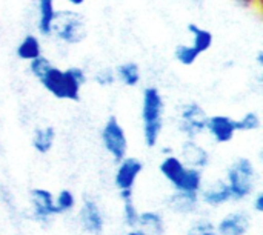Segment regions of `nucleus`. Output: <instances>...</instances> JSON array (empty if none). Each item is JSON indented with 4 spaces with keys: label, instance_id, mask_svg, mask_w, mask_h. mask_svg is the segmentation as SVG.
<instances>
[{
    "label": "nucleus",
    "instance_id": "nucleus-1",
    "mask_svg": "<svg viewBox=\"0 0 263 235\" xmlns=\"http://www.w3.org/2000/svg\"><path fill=\"white\" fill-rule=\"evenodd\" d=\"M43 89L57 100L79 102L82 89L88 82V74L82 66L59 68L51 63L48 69L37 79Z\"/></svg>",
    "mask_w": 263,
    "mask_h": 235
},
{
    "label": "nucleus",
    "instance_id": "nucleus-2",
    "mask_svg": "<svg viewBox=\"0 0 263 235\" xmlns=\"http://www.w3.org/2000/svg\"><path fill=\"white\" fill-rule=\"evenodd\" d=\"M165 112L166 103L160 89L154 85L143 88L140 120L143 143L148 149H154L162 139V132L165 128Z\"/></svg>",
    "mask_w": 263,
    "mask_h": 235
},
{
    "label": "nucleus",
    "instance_id": "nucleus-3",
    "mask_svg": "<svg viewBox=\"0 0 263 235\" xmlns=\"http://www.w3.org/2000/svg\"><path fill=\"white\" fill-rule=\"evenodd\" d=\"M259 169L250 157H236L225 171V183L230 188L233 203H243L250 200L259 186Z\"/></svg>",
    "mask_w": 263,
    "mask_h": 235
},
{
    "label": "nucleus",
    "instance_id": "nucleus-4",
    "mask_svg": "<svg viewBox=\"0 0 263 235\" xmlns=\"http://www.w3.org/2000/svg\"><path fill=\"white\" fill-rule=\"evenodd\" d=\"M159 172L168 182L173 191L177 192L199 194L205 183L203 171L186 166L180 160V157L174 152L162 157L159 163Z\"/></svg>",
    "mask_w": 263,
    "mask_h": 235
},
{
    "label": "nucleus",
    "instance_id": "nucleus-5",
    "mask_svg": "<svg viewBox=\"0 0 263 235\" xmlns=\"http://www.w3.org/2000/svg\"><path fill=\"white\" fill-rule=\"evenodd\" d=\"M52 35L65 46H77L88 35L85 17L74 9H59L52 28Z\"/></svg>",
    "mask_w": 263,
    "mask_h": 235
},
{
    "label": "nucleus",
    "instance_id": "nucleus-6",
    "mask_svg": "<svg viewBox=\"0 0 263 235\" xmlns=\"http://www.w3.org/2000/svg\"><path fill=\"white\" fill-rule=\"evenodd\" d=\"M210 114L197 102H185L177 112L176 128L183 140H197L205 134Z\"/></svg>",
    "mask_w": 263,
    "mask_h": 235
},
{
    "label": "nucleus",
    "instance_id": "nucleus-7",
    "mask_svg": "<svg viewBox=\"0 0 263 235\" xmlns=\"http://www.w3.org/2000/svg\"><path fill=\"white\" fill-rule=\"evenodd\" d=\"M99 139L103 151L111 157L114 163L122 162L128 155L129 140L123 125L116 115H111L108 117V120H105L103 126L100 128Z\"/></svg>",
    "mask_w": 263,
    "mask_h": 235
},
{
    "label": "nucleus",
    "instance_id": "nucleus-8",
    "mask_svg": "<svg viewBox=\"0 0 263 235\" xmlns=\"http://www.w3.org/2000/svg\"><path fill=\"white\" fill-rule=\"evenodd\" d=\"M77 223L85 234L102 235L105 232L106 216L96 199L83 197L77 211Z\"/></svg>",
    "mask_w": 263,
    "mask_h": 235
},
{
    "label": "nucleus",
    "instance_id": "nucleus-9",
    "mask_svg": "<svg viewBox=\"0 0 263 235\" xmlns=\"http://www.w3.org/2000/svg\"><path fill=\"white\" fill-rule=\"evenodd\" d=\"M29 200V209H31V219L46 228L52 223V220L57 217L55 205H54V192L46 188H32L28 195Z\"/></svg>",
    "mask_w": 263,
    "mask_h": 235
},
{
    "label": "nucleus",
    "instance_id": "nucleus-10",
    "mask_svg": "<svg viewBox=\"0 0 263 235\" xmlns=\"http://www.w3.org/2000/svg\"><path fill=\"white\" fill-rule=\"evenodd\" d=\"M145 169V165L140 159L137 157H129L126 155L122 162L116 163V171H114V186L119 194L123 192H134L136 183L139 177L142 175Z\"/></svg>",
    "mask_w": 263,
    "mask_h": 235
},
{
    "label": "nucleus",
    "instance_id": "nucleus-11",
    "mask_svg": "<svg viewBox=\"0 0 263 235\" xmlns=\"http://www.w3.org/2000/svg\"><path fill=\"white\" fill-rule=\"evenodd\" d=\"M253 228V214L247 209H233L217 223V235H248Z\"/></svg>",
    "mask_w": 263,
    "mask_h": 235
},
{
    "label": "nucleus",
    "instance_id": "nucleus-12",
    "mask_svg": "<svg viewBox=\"0 0 263 235\" xmlns=\"http://www.w3.org/2000/svg\"><path fill=\"white\" fill-rule=\"evenodd\" d=\"M205 134L217 145H228L237 135L236 119L227 114H214L208 117Z\"/></svg>",
    "mask_w": 263,
    "mask_h": 235
},
{
    "label": "nucleus",
    "instance_id": "nucleus-13",
    "mask_svg": "<svg viewBox=\"0 0 263 235\" xmlns=\"http://www.w3.org/2000/svg\"><path fill=\"white\" fill-rule=\"evenodd\" d=\"M199 199H200V205L206 206L210 209H220V208L233 203L230 188L223 179H217L210 183L205 182L199 192Z\"/></svg>",
    "mask_w": 263,
    "mask_h": 235
},
{
    "label": "nucleus",
    "instance_id": "nucleus-14",
    "mask_svg": "<svg viewBox=\"0 0 263 235\" xmlns=\"http://www.w3.org/2000/svg\"><path fill=\"white\" fill-rule=\"evenodd\" d=\"M165 208L180 217H193L197 216L202 209L199 194H191V192H177L173 191L165 200H163Z\"/></svg>",
    "mask_w": 263,
    "mask_h": 235
},
{
    "label": "nucleus",
    "instance_id": "nucleus-15",
    "mask_svg": "<svg viewBox=\"0 0 263 235\" xmlns=\"http://www.w3.org/2000/svg\"><path fill=\"white\" fill-rule=\"evenodd\" d=\"M177 155L186 166L199 171H205L211 163L210 151L197 140H183Z\"/></svg>",
    "mask_w": 263,
    "mask_h": 235
},
{
    "label": "nucleus",
    "instance_id": "nucleus-16",
    "mask_svg": "<svg viewBox=\"0 0 263 235\" xmlns=\"http://www.w3.org/2000/svg\"><path fill=\"white\" fill-rule=\"evenodd\" d=\"M57 11L59 9L55 6V0H35V28L39 37H52V28Z\"/></svg>",
    "mask_w": 263,
    "mask_h": 235
},
{
    "label": "nucleus",
    "instance_id": "nucleus-17",
    "mask_svg": "<svg viewBox=\"0 0 263 235\" xmlns=\"http://www.w3.org/2000/svg\"><path fill=\"white\" fill-rule=\"evenodd\" d=\"M15 55L18 60L26 62V63L43 55V46H42L40 37L37 34H31V32L25 34L15 46Z\"/></svg>",
    "mask_w": 263,
    "mask_h": 235
},
{
    "label": "nucleus",
    "instance_id": "nucleus-18",
    "mask_svg": "<svg viewBox=\"0 0 263 235\" xmlns=\"http://www.w3.org/2000/svg\"><path fill=\"white\" fill-rule=\"evenodd\" d=\"M55 137H57V134L52 126H49V125L37 126L31 134V146L37 154L46 155L52 151Z\"/></svg>",
    "mask_w": 263,
    "mask_h": 235
},
{
    "label": "nucleus",
    "instance_id": "nucleus-19",
    "mask_svg": "<svg viewBox=\"0 0 263 235\" xmlns=\"http://www.w3.org/2000/svg\"><path fill=\"white\" fill-rule=\"evenodd\" d=\"M114 74H116V80L126 88H137L142 82V68L139 63L133 60L119 63L114 68Z\"/></svg>",
    "mask_w": 263,
    "mask_h": 235
},
{
    "label": "nucleus",
    "instance_id": "nucleus-20",
    "mask_svg": "<svg viewBox=\"0 0 263 235\" xmlns=\"http://www.w3.org/2000/svg\"><path fill=\"white\" fill-rule=\"evenodd\" d=\"M137 229H142L149 235H163L166 231V222L163 214L154 209L140 211Z\"/></svg>",
    "mask_w": 263,
    "mask_h": 235
},
{
    "label": "nucleus",
    "instance_id": "nucleus-21",
    "mask_svg": "<svg viewBox=\"0 0 263 235\" xmlns=\"http://www.w3.org/2000/svg\"><path fill=\"white\" fill-rule=\"evenodd\" d=\"M186 29H188V32H190V35H191V46L202 55V54H205V52H208L211 48H213V43H214V34L210 31V29H206V28H203V26H200V25H197V23H194V22H191V23H188L186 25Z\"/></svg>",
    "mask_w": 263,
    "mask_h": 235
},
{
    "label": "nucleus",
    "instance_id": "nucleus-22",
    "mask_svg": "<svg viewBox=\"0 0 263 235\" xmlns=\"http://www.w3.org/2000/svg\"><path fill=\"white\" fill-rule=\"evenodd\" d=\"M119 199L122 202V222L125 225V228L128 231L131 229H137V223H139V208L136 206L134 202V192H123L119 194Z\"/></svg>",
    "mask_w": 263,
    "mask_h": 235
},
{
    "label": "nucleus",
    "instance_id": "nucleus-23",
    "mask_svg": "<svg viewBox=\"0 0 263 235\" xmlns=\"http://www.w3.org/2000/svg\"><path fill=\"white\" fill-rule=\"evenodd\" d=\"M54 205H55L57 217L59 216H68L72 211H76V208H77V197H76V194L71 189L63 188L57 194H54Z\"/></svg>",
    "mask_w": 263,
    "mask_h": 235
},
{
    "label": "nucleus",
    "instance_id": "nucleus-24",
    "mask_svg": "<svg viewBox=\"0 0 263 235\" xmlns=\"http://www.w3.org/2000/svg\"><path fill=\"white\" fill-rule=\"evenodd\" d=\"M236 126H237V132L242 134L256 132L262 128V117L256 111H248L239 119H236Z\"/></svg>",
    "mask_w": 263,
    "mask_h": 235
},
{
    "label": "nucleus",
    "instance_id": "nucleus-25",
    "mask_svg": "<svg viewBox=\"0 0 263 235\" xmlns=\"http://www.w3.org/2000/svg\"><path fill=\"white\" fill-rule=\"evenodd\" d=\"M199 57L200 54L190 43H179L174 48V60L182 66H193Z\"/></svg>",
    "mask_w": 263,
    "mask_h": 235
},
{
    "label": "nucleus",
    "instance_id": "nucleus-26",
    "mask_svg": "<svg viewBox=\"0 0 263 235\" xmlns=\"http://www.w3.org/2000/svg\"><path fill=\"white\" fill-rule=\"evenodd\" d=\"M185 235H217L216 223L208 217H199L185 231Z\"/></svg>",
    "mask_w": 263,
    "mask_h": 235
},
{
    "label": "nucleus",
    "instance_id": "nucleus-27",
    "mask_svg": "<svg viewBox=\"0 0 263 235\" xmlns=\"http://www.w3.org/2000/svg\"><path fill=\"white\" fill-rule=\"evenodd\" d=\"M92 82L100 86V88H109L112 86L117 80H116V74H114V68H100L92 74Z\"/></svg>",
    "mask_w": 263,
    "mask_h": 235
},
{
    "label": "nucleus",
    "instance_id": "nucleus-28",
    "mask_svg": "<svg viewBox=\"0 0 263 235\" xmlns=\"http://www.w3.org/2000/svg\"><path fill=\"white\" fill-rule=\"evenodd\" d=\"M52 62L43 54V55H40V57H37L35 60H32V62H29L28 63V69H29V74L37 80L46 69H48V66L51 65Z\"/></svg>",
    "mask_w": 263,
    "mask_h": 235
},
{
    "label": "nucleus",
    "instance_id": "nucleus-29",
    "mask_svg": "<svg viewBox=\"0 0 263 235\" xmlns=\"http://www.w3.org/2000/svg\"><path fill=\"white\" fill-rule=\"evenodd\" d=\"M250 203H251V208H250V212L251 214H257L260 216L263 214V192L262 191H256V194L250 199Z\"/></svg>",
    "mask_w": 263,
    "mask_h": 235
},
{
    "label": "nucleus",
    "instance_id": "nucleus-30",
    "mask_svg": "<svg viewBox=\"0 0 263 235\" xmlns=\"http://www.w3.org/2000/svg\"><path fill=\"white\" fill-rule=\"evenodd\" d=\"M234 2L245 9H253V8L260 6V0H234Z\"/></svg>",
    "mask_w": 263,
    "mask_h": 235
},
{
    "label": "nucleus",
    "instance_id": "nucleus-31",
    "mask_svg": "<svg viewBox=\"0 0 263 235\" xmlns=\"http://www.w3.org/2000/svg\"><path fill=\"white\" fill-rule=\"evenodd\" d=\"M65 3H68L69 6H72V8H80V6H83L85 5V2L86 0H63Z\"/></svg>",
    "mask_w": 263,
    "mask_h": 235
},
{
    "label": "nucleus",
    "instance_id": "nucleus-32",
    "mask_svg": "<svg viewBox=\"0 0 263 235\" xmlns=\"http://www.w3.org/2000/svg\"><path fill=\"white\" fill-rule=\"evenodd\" d=\"M256 63H257L259 69H262L263 68V51L262 49H259V51L256 52Z\"/></svg>",
    "mask_w": 263,
    "mask_h": 235
},
{
    "label": "nucleus",
    "instance_id": "nucleus-33",
    "mask_svg": "<svg viewBox=\"0 0 263 235\" xmlns=\"http://www.w3.org/2000/svg\"><path fill=\"white\" fill-rule=\"evenodd\" d=\"M134 232H136V235H149V234H146V232H143L142 229H134Z\"/></svg>",
    "mask_w": 263,
    "mask_h": 235
},
{
    "label": "nucleus",
    "instance_id": "nucleus-34",
    "mask_svg": "<svg viewBox=\"0 0 263 235\" xmlns=\"http://www.w3.org/2000/svg\"><path fill=\"white\" fill-rule=\"evenodd\" d=\"M123 235H136V232H134V229H131V231H126Z\"/></svg>",
    "mask_w": 263,
    "mask_h": 235
},
{
    "label": "nucleus",
    "instance_id": "nucleus-35",
    "mask_svg": "<svg viewBox=\"0 0 263 235\" xmlns=\"http://www.w3.org/2000/svg\"><path fill=\"white\" fill-rule=\"evenodd\" d=\"M193 2H194V3H196V5H199V6H200V5H202V0H193Z\"/></svg>",
    "mask_w": 263,
    "mask_h": 235
}]
</instances>
